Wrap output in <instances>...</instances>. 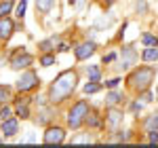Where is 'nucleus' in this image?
<instances>
[{
  "instance_id": "27",
  "label": "nucleus",
  "mask_w": 158,
  "mask_h": 148,
  "mask_svg": "<svg viewBox=\"0 0 158 148\" xmlns=\"http://www.w3.org/2000/svg\"><path fill=\"white\" fill-rule=\"evenodd\" d=\"M150 142H158V129L156 131H150Z\"/></svg>"
},
{
  "instance_id": "31",
  "label": "nucleus",
  "mask_w": 158,
  "mask_h": 148,
  "mask_svg": "<svg viewBox=\"0 0 158 148\" xmlns=\"http://www.w3.org/2000/svg\"><path fill=\"white\" fill-rule=\"evenodd\" d=\"M114 57H116V55H114V53H110V55H108V57H103V62H106V63H108V62H112V59H114Z\"/></svg>"
},
{
  "instance_id": "7",
  "label": "nucleus",
  "mask_w": 158,
  "mask_h": 148,
  "mask_svg": "<svg viewBox=\"0 0 158 148\" xmlns=\"http://www.w3.org/2000/svg\"><path fill=\"white\" fill-rule=\"evenodd\" d=\"M11 34H13V21L6 19V17H2V19H0V38H2V40H9Z\"/></svg>"
},
{
  "instance_id": "21",
  "label": "nucleus",
  "mask_w": 158,
  "mask_h": 148,
  "mask_svg": "<svg viewBox=\"0 0 158 148\" xmlns=\"http://www.w3.org/2000/svg\"><path fill=\"white\" fill-rule=\"evenodd\" d=\"M86 123L91 125V127H97V125L101 123V121H99V119H97V116H95V114H91V116L86 114Z\"/></svg>"
},
{
  "instance_id": "32",
  "label": "nucleus",
  "mask_w": 158,
  "mask_h": 148,
  "mask_svg": "<svg viewBox=\"0 0 158 148\" xmlns=\"http://www.w3.org/2000/svg\"><path fill=\"white\" fill-rule=\"evenodd\" d=\"M141 98H143V102H152V95H150V93H143Z\"/></svg>"
},
{
  "instance_id": "30",
  "label": "nucleus",
  "mask_w": 158,
  "mask_h": 148,
  "mask_svg": "<svg viewBox=\"0 0 158 148\" xmlns=\"http://www.w3.org/2000/svg\"><path fill=\"white\" fill-rule=\"evenodd\" d=\"M137 9H139V11H146V2H143V0H141V2H137Z\"/></svg>"
},
{
  "instance_id": "11",
  "label": "nucleus",
  "mask_w": 158,
  "mask_h": 148,
  "mask_svg": "<svg viewBox=\"0 0 158 148\" xmlns=\"http://www.w3.org/2000/svg\"><path fill=\"white\" fill-rule=\"evenodd\" d=\"M120 121H122V114L118 110H114V108H112V110L108 112V123H110V127H112V129H116Z\"/></svg>"
},
{
  "instance_id": "4",
  "label": "nucleus",
  "mask_w": 158,
  "mask_h": 148,
  "mask_svg": "<svg viewBox=\"0 0 158 148\" xmlns=\"http://www.w3.org/2000/svg\"><path fill=\"white\" fill-rule=\"evenodd\" d=\"M36 85H38V76L34 72L21 74V78L17 81V89H19V91H30V89H34Z\"/></svg>"
},
{
  "instance_id": "17",
  "label": "nucleus",
  "mask_w": 158,
  "mask_h": 148,
  "mask_svg": "<svg viewBox=\"0 0 158 148\" xmlns=\"http://www.w3.org/2000/svg\"><path fill=\"white\" fill-rule=\"evenodd\" d=\"M17 116H21V119H27L30 116V110H27L25 104H17Z\"/></svg>"
},
{
  "instance_id": "14",
  "label": "nucleus",
  "mask_w": 158,
  "mask_h": 148,
  "mask_svg": "<svg viewBox=\"0 0 158 148\" xmlns=\"http://www.w3.org/2000/svg\"><path fill=\"white\" fill-rule=\"evenodd\" d=\"M146 129L148 131H156L158 129V114H152V116L146 121Z\"/></svg>"
},
{
  "instance_id": "29",
  "label": "nucleus",
  "mask_w": 158,
  "mask_h": 148,
  "mask_svg": "<svg viewBox=\"0 0 158 148\" xmlns=\"http://www.w3.org/2000/svg\"><path fill=\"white\" fill-rule=\"evenodd\" d=\"M40 47H42V49H44V51H49V49H51V40H44V42H42Z\"/></svg>"
},
{
  "instance_id": "16",
  "label": "nucleus",
  "mask_w": 158,
  "mask_h": 148,
  "mask_svg": "<svg viewBox=\"0 0 158 148\" xmlns=\"http://www.w3.org/2000/svg\"><path fill=\"white\" fill-rule=\"evenodd\" d=\"M143 45H148V47H158V38L152 36V34H143Z\"/></svg>"
},
{
  "instance_id": "1",
  "label": "nucleus",
  "mask_w": 158,
  "mask_h": 148,
  "mask_svg": "<svg viewBox=\"0 0 158 148\" xmlns=\"http://www.w3.org/2000/svg\"><path fill=\"white\" fill-rule=\"evenodd\" d=\"M74 87H76V72H72V70L61 72L49 89L51 102H61V99H65L74 91Z\"/></svg>"
},
{
  "instance_id": "6",
  "label": "nucleus",
  "mask_w": 158,
  "mask_h": 148,
  "mask_svg": "<svg viewBox=\"0 0 158 148\" xmlns=\"http://www.w3.org/2000/svg\"><path fill=\"white\" fill-rule=\"evenodd\" d=\"M95 53V45L93 42H82L78 49H76V57L78 59H86V57H91Z\"/></svg>"
},
{
  "instance_id": "26",
  "label": "nucleus",
  "mask_w": 158,
  "mask_h": 148,
  "mask_svg": "<svg viewBox=\"0 0 158 148\" xmlns=\"http://www.w3.org/2000/svg\"><path fill=\"white\" fill-rule=\"evenodd\" d=\"M0 119H2V121H4V119H11V110H9V108H2V110H0Z\"/></svg>"
},
{
  "instance_id": "33",
  "label": "nucleus",
  "mask_w": 158,
  "mask_h": 148,
  "mask_svg": "<svg viewBox=\"0 0 158 148\" xmlns=\"http://www.w3.org/2000/svg\"><path fill=\"white\" fill-rule=\"evenodd\" d=\"M0 142H2V140H0Z\"/></svg>"
},
{
  "instance_id": "3",
  "label": "nucleus",
  "mask_w": 158,
  "mask_h": 148,
  "mask_svg": "<svg viewBox=\"0 0 158 148\" xmlns=\"http://www.w3.org/2000/svg\"><path fill=\"white\" fill-rule=\"evenodd\" d=\"M86 114H89V106H86V102H78L72 110H70V114H68V125L74 127V129L80 127V123L85 121Z\"/></svg>"
},
{
  "instance_id": "8",
  "label": "nucleus",
  "mask_w": 158,
  "mask_h": 148,
  "mask_svg": "<svg viewBox=\"0 0 158 148\" xmlns=\"http://www.w3.org/2000/svg\"><path fill=\"white\" fill-rule=\"evenodd\" d=\"M30 63H32V55H27V53H19V55L13 59V68L19 70V68H25V66H30Z\"/></svg>"
},
{
  "instance_id": "5",
  "label": "nucleus",
  "mask_w": 158,
  "mask_h": 148,
  "mask_svg": "<svg viewBox=\"0 0 158 148\" xmlns=\"http://www.w3.org/2000/svg\"><path fill=\"white\" fill-rule=\"evenodd\" d=\"M63 137H65V133H63L61 127H51L44 133V144H61Z\"/></svg>"
},
{
  "instance_id": "9",
  "label": "nucleus",
  "mask_w": 158,
  "mask_h": 148,
  "mask_svg": "<svg viewBox=\"0 0 158 148\" xmlns=\"http://www.w3.org/2000/svg\"><path fill=\"white\" fill-rule=\"evenodd\" d=\"M2 133L4 136H15L17 133V121L15 119H4L2 121Z\"/></svg>"
},
{
  "instance_id": "10",
  "label": "nucleus",
  "mask_w": 158,
  "mask_h": 148,
  "mask_svg": "<svg viewBox=\"0 0 158 148\" xmlns=\"http://www.w3.org/2000/svg\"><path fill=\"white\" fill-rule=\"evenodd\" d=\"M122 55H124V59H122V68L133 66V62H135V51H133V47H124V49H122Z\"/></svg>"
},
{
  "instance_id": "20",
  "label": "nucleus",
  "mask_w": 158,
  "mask_h": 148,
  "mask_svg": "<svg viewBox=\"0 0 158 148\" xmlns=\"http://www.w3.org/2000/svg\"><path fill=\"white\" fill-rule=\"evenodd\" d=\"M106 99H108V104H110V106H114L116 102H120V95H118L116 91H112V93H110V95H108Z\"/></svg>"
},
{
  "instance_id": "25",
  "label": "nucleus",
  "mask_w": 158,
  "mask_h": 148,
  "mask_svg": "<svg viewBox=\"0 0 158 148\" xmlns=\"http://www.w3.org/2000/svg\"><path fill=\"white\" fill-rule=\"evenodd\" d=\"M23 13H25V0H21L17 4V17H23Z\"/></svg>"
},
{
  "instance_id": "23",
  "label": "nucleus",
  "mask_w": 158,
  "mask_h": 148,
  "mask_svg": "<svg viewBox=\"0 0 158 148\" xmlns=\"http://www.w3.org/2000/svg\"><path fill=\"white\" fill-rule=\"evenodd\" d=\"M86 142H91V137H86V136H78V137H74V140H72V144H86Z\"/></svg>"
},
{
  "instance_id": "13",
  "label": "nucleus",
  "mask_w": 158,
  "mask_h": 148,
  "mask_svg": "<svg viewBox=\"0 0 158 148\" xmlns=\"http://www.w3.org/2000/svg\"><path fill=\"white\" fill-rule=\"evenodd\" d=\"M143 59L146 62H156L158 59V47H150L143 51Z\"/></svg>"
},
{
  "instance_id": "18",
  "label": "nucleus",
  "mask_w": 158,
  "mask_h": 148,
  "mask_svg": "<svg viewBox=\"0 0 158 148\" xmlns=\"http://www.w3.org/2000/svg\"><path fill=\"white\" fill-rule=\"evenodd\" d=\"M101 87L97 85V81H91V85H85V93H97Z\"/></svg>"
},
{
  "instance_id": "28",
  "label": "nucleus",
  "mask_w": 158,
  "mask_h": 148,
  "mask_svg": "<svg viewBox=\"0 0 158 148\" xmlns=\"http://www.w3.org/2000/svg\"><path fill=\"white\" fill-rule=\"evenodd\" d=\"M118 83H120V81H118V78H114V81H110V83H108V87H110V89H114Z\"/></svg>"
},
{
  "instance_id": "2",
  "label": "nucleus",
  "mask_w": 158,
  "mask_h": 148,
  "mask_svg": "<svg viewBox=\"0 0 158 148\" xmlns=\"http://www.w3.org/2000/svg\"><path fill=\"white\" fill-rule=\"evenodd\" d=\"M152 78H154V68H139V70H135V72L129 76V83H131L133 89L143 91V89L150 87Z\"/></svg>"
},
{
  "instance_id": "19",
  "label": "nucleus",
  "mask_w": 158,
  "mask_h": 148,
  "mask_svg": "<svg viewBox=\"0 0 158 148\" xmlns=\"http://www.w3.org/2000/svg\"><path fill=\"white\" fill-rule=\"evenodd\" d=\"M11 9H13V2H11V0L2 2V4H0V17H4V15H6V13L11 11Z\"/></svg>"
},
{
  "instance_id": "22",
  "label": "nucleus",
  "mask_w": 158,
  "mask_h": 148,
  "mask_svg": "<svg viewBox=\"0 0 158 148\" xmlns=\"http://www.w3.org/2000/svg\"><path fill=\"white\" fill-rule=\"evenodd\" d=\"M40 63H42V66H53V63H55V57H53V55H44V57L40 59Z\"/></svg>"
},
{
  "instance_id": "15",
  "label": "nucleus",
  "mask_w": 158,
  "mask_h": 148,
  "mask_svg": "<svg viewBox=\"0 0 158 148\" xmlns=\"http://www.w3.org/2000/svg\"><path fill=\"white\" fill-rule=\"evenodd\" d=\"M99 76H101L99 66H89V78H91V81H99Z\"/></svg>"
},
{
  "instance_id": "12",
  "label": "nucleus",
  "mask_w": 158,
  "mask_h": 148,
  "mask_svg": "<svg viewBox=\"0 0 158 148\" xmlns=\"http://www.w3.org/2000/svg\"><path fill=\"white\" fill-rule=\"evenodd\" d=\"M53 2L55 0H36V11L40 13H49L51 7H53Z\"/></svg>"
},
{
  "instance_id": "24",
  "label": "nucleus",
  "mask_w": 158,
  "mask_h": 148,
  "mask_svg": "<svg viewBox=\"0 0 158 148\" xmlns=\"http://www.w3.org/2000/svg\"><path fill=\"white\" fill-rule=\"evenodd\" d=\"M4 99H9V87L0 85V102H4Z\"/></svg>"
}]
</instances>
